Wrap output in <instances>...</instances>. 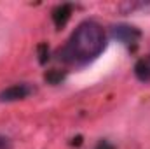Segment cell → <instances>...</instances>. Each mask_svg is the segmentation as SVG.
<instances>
[{
    "mask_svg": "<svg viewBox=\"0 0 150 149\" xmlns=\"http://www.w3.org/2000/svg\"><path fill=\"white\" fill-rule=\"evenodd\" d=\"M107 37L96 21L80 23L61 51V58L72 65H86L96 60L105 49Z\"/></svg>",
    "mask_w": 150,
    "mask_h": 149,
    "instance_id": "1",
    "label": "cell"
},
{
    "mask_svg": "<svg viewBox=\"0 0 150 149\" xmlns=\"http://www.w3.org/2000/svg\"><path fill=\"white\" fill-rule=\"evenodd\" d=\"M112 35L113 39L120 40L122 44H133L140 39V32L134 27H129V25H117V27L112 28Z\"/></svg>",
    "mask_w": 150,
    "mask_h": 149,
    "instance_id": "2",
    "label": "cell"
},
{
    "mask_svg": "<svg viewBox=\"0 0 150 149\" xmlns=\"http://www.w3.org/2000/svg\"><path fill=\"white\" fill-rule=\"evenodd\" d=\"M32 93V88L28 84H14L9 86L0 93V102H12V100H21Z\"/></svg>",
    "mask_w": 150,
    "mask_h": 149,
    "instance_id": "3",
    "label": "cell"
},
{
    "mask_svg": "<svg viewBox=\"0 0 150 149\" xmlns=\"http://www.w3.org/2000/svg\"><path fill=\"white\" fill-rule=\"evenodd\" d=\"M134 75L142 81V82H150V54L145 58L138 60L134 65Z\"/></svg>",
    "mask_w": 150,
    "mask_h": 149,
    "instance_id": "4",
    "label": "cell"
}]
</instances>
